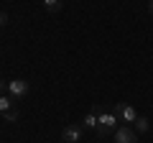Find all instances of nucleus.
<instances>
[{"label":"nucleus","instance_id":"obj_1","mask_svg":"<svg viewBox=\"0 0 153 143\" xmlns=\"http://www.w3.org/2000/svg\"><path fill=\"white\" fill-rule=\"evenodd\" d=\"M94 110H97V136L100 138H105L107 136V133H115V128H117V115H115V112H107V110H100V107H94Z\"/></svg>","mask_w":153,"mask_h":143},{"label":"nucleus","instance_id":"obj_2","mask_svg":"<svg viewBox=\"0 0 153 143\" xmlns=\"http://www.w3.org/2000/svg\"><path fill=\"white\" fill-rule=\"evenodd\" d=\"M112 112L117 115V120H120V123H125V125H133V123L138 120V112H135V107H133V105H128V102H117Z\"/></svg>","mask_w":153,"mask_h":143},{"label":"nucleus","instance_id":"obj_3","mask_svg":"<svg viewBox=\"0 0 153 143\" xmlns=\"http://www.w3.org/2000/svg\"><path fill=\"white\" fill-rule=\"evenodd\" d=\"M112 141L115 143H138V133L133 125H117L112 133Z\"/></svg>","mask_w":153,"mask_h":143},{"label":"nucleus","instance_id":"obj_4","mask_svg":"<svg viewBox=\"0 0 153 143\" xmlns=\"http://www.w3.org/2000/svg\"><path fill=\"white\" fill-rule=\"evenodd\" d=\"M84 136V125H79V123H69V125L61 130V141L64 143H79Z\"/></svg>","mask_w":153,"mask_h":143},{"label":"nucleus","instance_id":"obj_5","mask_svg":"<svg viewBox=\"0 0 153 143\" xmlns=\"http://www.w3.org/2000/svg\"><path fill=\"white\" fill-rule=\"evenodd\" d=\"M26 92H28V82L26 79H10V82H8V95H10L16 102L26 97Z\"/></svg>","mask_w":153,"mask_h":143},{"label":"nucleus","instance_id":"obj_6","mask_svg":"<svg viewBox=\"0 0 153 143\" xmlns=\"http://www.w3.org/2000/svg\"><path fill=\"white\" fill-rule=\"evenodd\" d=\"M13 105H16V100L10 97V95H0V115H5L8 110H13Z\"/></svg>","mask_w":153,"mask_h":143},{"label":"nucleus","instance_id":"obj_7","mask_svg":"<svg viewBox=\"0 0 153 143\" xmlns=\"http://www.w3.org/2000/svg\"><path fill=\"white\" fill-rule=\"evenodd\" d=\"M82 125H84V128H89V130H97V110H89L87 115H84Z\"/></svg>","mask_w":153,"mask_h":143},{"label":"nucleus","instance_id":"obj_8","mask_svg":"<svg viewBox=\"0 0 153 143\" xmlns=\"http://www.w3.org/2000/svg\"><path fill=\"white\" fill-rule=\"evenodd\" d=\"M133 128H135V133H146L148 128H151V120H148L146 115H138V120L133 123Z\"/></svg>","mask_w":153,"mask_h":143},{"label":"nucleus","instance_id":"obj_9","mask_svg":"<svg viewBox=\"0 0 153 143\" xmlns=\"http://www.w3.org/2000/svg\"><path fill=\"white\" fill-rule=\"evenodd\" d=\"M41 3H44V8L49 13H59L61 10V0H41Z\"/></svg>","mask_w":153,"mask_h":143},{"label":"nucleus","instance_id":"obj_10","mask_svg":"<svg viewBox=\"0 0 153 143\" xmlns=\"http://www.w3.org/2000/svg\"><path fill=\"white\" fill-rule=\"evenodd\" d=\"M3 118H5V123H16V120H18V110L13 107V110H8V112H5Z\"/></svg>","mask_w":153,"mask_h":143},{"label":"nucleus","instance_id":"obj_11","mask_svg":"<svg viewBox=\"0 0 153 143\" xmlns=\"http://www.w3.org/2000/svg\"><path fill=\"white\" fill-rule=\"evenodd\" d=\"M5 23H8V18H5V16H3V13H0V28L5 26Z\"/></svg>","mask_w":153,"mask_h":143},{"label":"nucleus","instance_id":"obj_12","mask_svg":"<svg viewBox=\"0 0 153 143\" xmlns=\"http://www.w3.org/2000/svg\"><path fill=\"white\" fill-rule=\"evenodd\" d=\"M148 13L153 16V0H148Z\"/></svg>","mask_w":153,"mask_h":143},{"label":"nucleus","instance_id":"obj_13","mask_svg":"<svg viewBox=\"0 0 153 143\" xmlns=\"http://www.w3.org/2000/svg\"><path fill=\"white\" fill-rule=\"evenodd\" d=\"M3 89H8V84L3 82V79H0V92H3Z\"/></svg>","mask_w":153,"mask_h":143}]
</instances>
